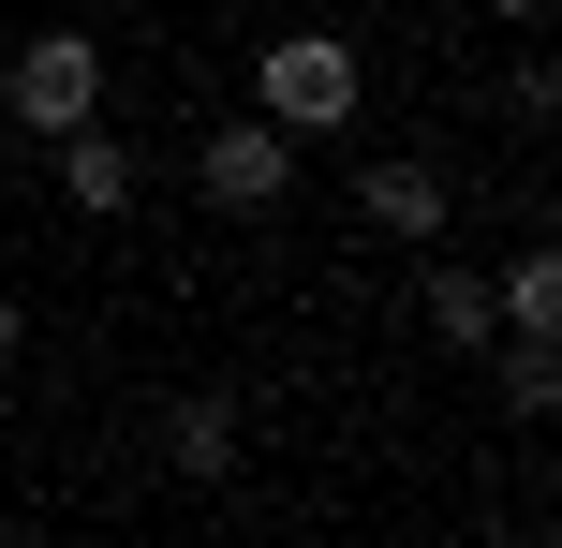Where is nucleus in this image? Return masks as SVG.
<instances>
[{
  "instance_id": "obj_1",
  "label": "nucleus",
  "mask_w": 562,
  "mask_h": 548,
  "mask_svg": "<svg viewBox=\"0 0 562 548\" xmlns=\"http://www.w3.org/2000/svg\"><path fill=\"white\" fill-rule=\"evenodd\" d=\"M356 89H370V59L340 45V30H281V45L252 59V104L281 119V134H356Z\"/></svg>"
},
{
  "instance_id": "obj_2",
  "label": "nucleus",
  "mask_w": 562,
  "mask_h": 548,
  "mask_svg": "<svg viewBox=\"0 0 562 548\" xmlns=\"http://www.w3.org/2000/svg\"><path fill=\"white\" fill-rule=\"evenodd\" d=\"M0 119H15V134H75V119H104V45H89V30H30V45L0 59Z\"/></svg>"
},
{
  "instance_id": "obj_3",
  "label": "nucleus",
  "mask_w": 562,
  "mask_h": 548,
  "mask_svg": "<svg viewBox=\"0 0 562 548\" xmlns=\"http://www.w3.org/2000/svg\"><path fill=\"white\" fill-rule=\"evenodd\" d=\"M193 178H207V208H237V223H252V208H281V193H296V134H281L267 104H237V119H207Z\"/></svg>"
},
{
  "instance_id": "obj_4",
  "label": "nucleus",
  "mask_w": 562,
  "mask_h": 548,
  "mask_svg": "<svg viewBox=\"0 0 562 548\" xmlns=\"http://www.w3.org/2000/svg\"><path fill=\"white\" fill-rule=\"evenodd\" d=\"M445 208H459V193H445V164H415V148H385V164L356 178V223H370V237H415V253L445 237Z\"/></svg>"
},
{
  "instance_id": "obj_5",
  "label": "nucleus",
  "mask_w": 562,
  "mask_h": 548,
  "mask_svg": "<svg viewBox=\"0 0 562 548\" xmlns=\"http://www.w3.org/2000/svg\"><path fill=\"white\" fill-rule=\"evenodd\" d=\"M59 193H75L89 223H119V208H134V148H119L104 119H75V134H59Z\"/></svg>"
},
{
  "instance_id": "obj_6",
  "label": "nucleus",
  "mask_w": 562,
  "mask_h": 548,
  "mask_svg": "<svg viewBox=\"0 0 562 548\" xmlns=\"http://www.w3.org/2000/svg\"><path fill=\"white\" fill-rule=\"evenodd\" d=\"M164 474H193V490H223V474H237V401H207V385H193V401L164 415Z\"/></svg>"
},
{
  "instance_id": "obj_7",
  "label": "nucleus",
  "mask_w": 562,
  "mask_h": 548,
  "mask_svg": "<svg viewBox=\"0 0 562 548\" xmlns=\"http://www.w3.org/2000/svg\"><path fill=\"white\" fill-rule=\"evenodd\" d=\"M488 342H504V415L548 430V415H562V342H548V326H488Z\"/></svg>"
},
{
  "instance_id": "obj_8",
  "label": "nucleus",
  "mask_w": 562,
  "mask_h": 548,
  "mask_svg": "<svg viewBox=\"0 0 562 548\" xmlns=\"http://www.w3.org/2000/svg\"><path fill=\"white\" fill-rule=\"evenodd\" d=\"M488 312H504V326H562V253H548V237H518V253H504Z\"/></svg>"
},
{
  "instance_id": "obj_9",
  "label": "nucleus",
  "mask_w": 562,
  "mask_h": 548,
  "mask_svg": "<svg viewBox=\"0 0 562 548\" xmlns=\"http://www.w3.org/2000/svg\"><path fill=\"white\" fill-rule=\"evenodd\" d=\"M429 326H445V342L474 356L488 326H504V312H488V267H429Z\"/></svg>"
},
{
  "instance_id": "obj_10",
  "label": "nucleus",
  "mask_w": 562,
  "mask_h": 548,
  "mask_svg": "<svg viewBox=\"0 0 562 548\" xmlns=\"http://www.w3.org/2000/svg\"><path fill=\"white\" fill-rule=\"evenodd\" d=\"M15 342H30V312H15V297H0V371H15Z\"/></svg>"
},
{
  "instance_id": "obj_11",
  "label": "nucleus",
  "mask_w": 562,
  "mask_h": 548,
  "mask_svg": "<svg viewBox=\"0 0 562 548\" xmlns=\"http://www.w3.org/2000/svg\"><path fill=\"white\" fill-rule=\"evenodd\" d=\"M488 15H518V30H533V15H548V0H488Z\"/></svg>"
}]
</instances>
